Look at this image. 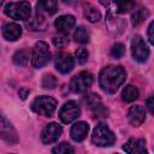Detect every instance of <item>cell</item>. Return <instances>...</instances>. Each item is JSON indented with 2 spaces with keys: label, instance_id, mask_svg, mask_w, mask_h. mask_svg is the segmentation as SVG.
<instances>
[{
  "label": "cell",
  "instance_id": "cell-1",
  "mask_svg": "<svg viewBox=\"0 0 154 154\" xmlns=\"http://www.w3.org/2000/svg\"><path fill=\"white\" fill-rule=\"evenodd\" d=\"M126 72L122 66L109 65L103 67L99 75V84L101 89L108 94H113L125 82Z\"/></svg>",
  "mask_w": 154,
  "mask_h": 154
},
{
  "label": "cell",
  "instance_id": "cell-2",
  "mask_svg": "<svg viewBox=\"0 0 154 154\" xmlns=\"http://www.w3.org/2000/svg\"><path fill=\"white\" fill-rule=\"evenodd\" d=\"M4 12L12 19L25 20L31 14V5L28 1L19 2H7L4 7Z\"/></svg>",
  "mask_w": 154,
  "mask_h": 154
},
{
  "label": "cell",
  "instance_id": "cell-3",
  "mask_svg": "<svg viewBox=\"0 0 154 154\" xmlns=\"http://www.w3.org/2000/svg\"><path fill=\"white\" fill-rule=\"evenodd\" d=\"M57 105H58V102L55 99H53L51 96L42 95V96L35 97L30 106L35 113L43 116V117H51L55 112Z\"/></svg>",
  "mask_w": 154,
  "mask_h": 154
},
{
  "label": "cell",
  "instance_id": "cell-4",
  "mask_svg": "<svg viewBox=\"0 0 154 154\" xmlns=\"http://www.w3.org/2000/svg\"><path fill=\"white\" fill-rule=\"evenodd\" d=\"M91 142L99 147H109L116 142V135L106 124H99L93 131Z\"/></svg>",
  "mask_w": 154,
  "mask_h": 154
},
{
  "label": "cell",
  "instance_id": "cell-5",
  "mask_svg": "<svg viewBox=\"0 0 154 154\" xmlns=\"http://www.w3.org/2000/svg\"><path fill=\"white\" fill-rule=\"evenodd\" d=\"M51 60V52L48 48V45L43 41L36 42L32 49V55H31V64L36 69H41L46 66Z\"/></svg>",
  "mask_w": 154,
  "mask_h": 154
},
{
  "label": "cell",
  "instance_id": "cell-6",
  "mask_svg": "<svg viewBox=\"0 0 154 154\" xmlns=\"http://www.w3.org/2000/svg\"><path fill=\"white\" fill-rule=\"evenodd\" d=\"M131 54L132 58L138 63L147 61L149 57V48L140 35H135L131 40Z\"/></svg>",
  "mask_w": 154,
  "mask_h": 154
},
{
  "label": "cell",
  "instance_id": "cell-7",
  "mask_svg": "<svg viewBox=\"0 0 154 154\" xmlns=\"http://www.w3.org/2000/svg\"><path fill=\"white\" fill-rule=\"evenodd\" d=\"M93 83V75L88 71H81L76 76H73L70 81V89L73 93H83Z\"/></svg>",
  "mask_w": 154,
  "mask_h": 154
},
{
  "label": "cell",
  "instance_id": "cell-8",
  "mask_svg": "<svg viewBox=\"0 0 154 154\" xmlns=\"http://www.w3.org/2000/svg\"><path fill=\"white\" fill-rule=\"evenodd\" d=\"M81 114V108L78 103L73 100H70L63 105L59 111V118L64 124H70L75 122Z\"/></svg>",
  "mask_w": 154,
  "mask_h": 154
},
{
  "label": "cell",
  "instance_id": "cell-9",
  "mask_svg": "<svg viewBox=\"0 0 154 154\" xmlns=\"http://www.w3.org/2000/svg\"><path fill=\"white\" fill-rule=\"evenodd\" d=\"M0 138L6 141L10 144H16L19 141V137L17 135V131L12 126V124L4 117L0 112Z\"/></svg>",
  "mask_w": 154,
  "mask_h": 154
},
{
  "label": "cell",
  "instance_id": "cell-10",
  "mask_svg": "<svg viewBox=\"0 0 154 154\" xmlns=\"http://www.w3.org/2000/svg\"><path fill=\"white\" fill-rule=\"evenodd\" d=\"M85 103L90 112L94 114V117H105L107 114V108L97 94H89L85 97Z\"/></svg>",
  "mask_w": 154,
  "mask_h": 154
},
{
  "label": "cell",
  "instance_id": "cell-11",
  "mask_svg": "<svg viewBox=\"0 0 154 154\" xmlns=\"http://www.w3.org/2000/svg\"><path fill=\"white\" fill-rule=\"evenodd\" d=\"M63 132V128L58 123H49L46 125V128L42 130L41 134V141L45 144H52L58 141Z\"/></svg>",
  "mask_w": 154,
  "mask_h": 154
},
{
  "label": "cell",
  "instance_id": "cell-12",
  "mask_svg": "<svg viewBox=\"0 0 154 154\" xmlns=\"http://www.w3.org/2000/svg\"><path fill=\"white\" fill-rule=\"evenodd\" d=\"M75 66L73 58L67 53H59L55 58V67L60 73H69Z\"/></svg>",
  "mask_w": 154,
  "mask_h": 154
},
{
  "label": "cell",
  "instance_id": "cell-13",
  "mask_svg": "<svg viewBox=\"0 0 154 154\" xmlns=\"http://www.w3.org/2000/svg\"><path fill=\"white\" fill-rule=\"evenodd\" d=\"M123 149L128 154H148L146 141L143 138H130L123 146Z\"/></svg>",
  "mask_w": 154,
  "mask_h": 154
},
{
  "label": "cell",
  "instance_id": "cell-14",
  "mask_svg": "<svg viewBox=\"0 0 154 154\" xmlns=\"http://www.w3.org/2000/svg\"><path fill=\"white\" fill-rule=\"evenodd\" d=\"M76 24V19L71 14H63V16H59L55 22H54V25L55 28L58 29V31H60L61 34H69L73 26Z\"/></svg>",
  "mask_w": 154,
  "mask_h": 154
},
{
  "label": "cell",
  "instance_id": "cell-15",
  "mask_svg": "<svg viewBox=\"0 0 154 154\" xmlns=\"http://www.w3.org/2000/svg\"><path fill=\"white\" fill-rule=\"evenodd\" d=\"M128 118H129V122L132 125L140 126L146 120V111L141 105L131 106L129 112H128Z\"/></svg>",
  "mask_w": 154,
  "mask_h": 154
},
{
  "label": "cell",
  "instance_id": "cell-16",
  "mask_svg": "<svg viewBox=\"0 0 154 154\" xmlns=\"http://www.w3.org/2000/svg\"><path fill=\"white\" fill-rule=\"evenodd\" d=\"M89 131V125L85 122H77L72 125L70 130V136L75 142H81L83 141Z\"/></svg>",
  "mask_w": 154,
  "mask_h": 154
},
{
  "label": "cell",
  "instance_id": "cell-17",
  "mask_svg": "<svg viewBox=\"0 0 154 154\" xmlns=\"http://www.w3.org/2000/svg\"><path fill=\"white\" fill-rule=\"evenodd\" d=\"M22 35V26L17 23H7L2 26V36L7 41H16Z\"/></svg>",
  "mask_w": 154,
  "mask_h": 154
},
{
  "label": "cell",
  "instance_id": "cell-18",
  "mask_svg": "<svg viewBox=\"0 0 154 154\" xmlns=\"http://www.w3.org/2000/svg\"><path fill=\"white\" fill-rule=\"evenodd\" d=\"M138 95H140L138 89H137L135 85H131V84L126 85V87L123 89V91H122V99H123L124 101H126V102H132V101H135V100L138 97Z\"/></svg>",
  "mask_w": 154,
  "mask_h": 154
},
{
  "label": "cell",
  "instance_id": "cell-19",
  "mask_svg": "<svg viewBox=\"0 0 154 154\" xmlns=\"http://www.w3.org/2000/svg\"><path fill=\"white\" fill-rule=\"evenodd\" d=\"M149 12L146 7H138L134 11V13L131 14V22H132V25L134 26H137L140 25L143 20H146V18L148 17Z\"/></svg>",
  "mask_w": 154,
  "mask_h": 154
},
{
  "label": "cell",
  "instance_id": "cell-20",
  "mask_svg": "<svg viewBox=\"0 0 154 154\" xmlns=\"http://www.w3.org/2000/svg\"><path fill=\"white\" fill-rule=\"evenodd\" d=\"M73 38H75L76 42L84 45V43L89 42L90 35H89V31H88L83 25H81V26H77V28H76V30H75V32H73Z\"/></svg>",
  "mask_w": 154,
  "mask_h": 154
},
{
  "label": "cell",
  "instance_id": "cell-21",
  "mask_svg": "<svg viewBox=\"0 0 154 154\" xmlns=\"http://www.w3.org/2000/svg\"><path fill=\"white\" fill-rule=\"evenodd\" d=\"M84 16H85V18H87L89 22H91V23H96V22H99L100 18H101L100 12H99L93 5H90V4H87V5L84 6Z\"/></svg>",
  "mask_w": 154,
  "mask_h": 154
},
{
  "label": "cell",
  "instance_id": "cell-22",
  "mask_svg": "<svg viewBox=\"0 0 154 154\" xmlns=\"http://www.w3.org/2000/svg\"><path fill=\"white\" fill-rule=\"evenodd\" d=\"M29 58H30V54H29V51L28 49H20V51H17L13 55V63L16 65H19V66H25L29 61Z\"/></svg>",
  "mask_w": 154,
  "mask_h": 154
},
{
  "label": "cell",
  "instance_id": "cell-23",
  "mask_svg": "<svg viewBox=\"0 0 154 154\" xmlns=\"http://www.w3.org/2000/svg\"><path fill=\"white\" fill-rule=\"evenodd\" d=\"M38 10H43L46 11L48 14H53L57 12L58 10V2L53 1V0H45V1H40L37 2V11Z\"/></svg>",
  "mask_w": 154,
  "mask_h": 154
},
{
  "label": "cell",
  "instance_id": "cell-24",
  "mask_svg": "<svg viewBox=\"0 0 154 154\" xmlns=\"http://www.w3.org/2000/svg\"><path fill=\"white\" fill-rule=\"evenodd\" d=\"M73 153H75V148L67 142L59 143L52 150V154H73Z\"/></svg>",
  "mask_w": 154,
  "mask_h": 154
},
{
  "label": "cell",
  "instance_id": "cell-25",
  "mask_svg": "<svg viewBox=\"0 0 154 154\" xmlns=\"http://www.w3.org/2000/svg\"><path fill=\"white\" fill-rule=\"evenodd\" d=\"M114 6L117 7L116 11H117L118 13H125V12L132 10V8L136 6V4H135L134 1H126V2L123 1V2H116Z\"/></svg>",
  "mask_w": 154,
  "mask_h": 154
},
{
  "label": "cell",
  "instance_id": "cell-26",
  "mask_svg": "<svg viewBox=\"0 0 154 154\" xmlns=\"http://www.w3.org/2000/svg\"><path fill=\"white\" fill-rule=\"evenodd\" d=\"M124 54H125V46H124L123 43L118 42V43L113 45L112 51H111V55H112L113 58L119 59V58H122Z\"/></svg>",
  "mask_w": 154,
  "mask_h": 154
},
{
  "label": "cell",
  "instance_id": "cell-27",
  "mask_svg": "<svg viewBox=\"0 0 154 154\" xmlns=\"http://www.w3.org/2000/svg\"><path fill=\"white\" fill-rule=\"evenodd\" d=\"M57 85V78L53 75H45L42 78V87L46 89H53Z\"/></svg>",
  "mask_w": 154,
  "mask_h": 154
},
{
  "label": "cell",
  "instance_id": "cell-28",
  "mask_svg": "<svg viewBox=\"0 0 154 154\" xmlns=\"http://www.w3.org/2000/svg\"><path fill=\"white\" fill-rule=\"evenodd\" d=\"M76 58H77V61L79 64H84L88 59V51L84 49V48H79L76 51Z\"/></svg>",
  "mask_w": 154,
  "mask_h": 154
},
{
  "label": "cell",
  "instance_id": "cell-29",
  "mask_svg": "<svg viewBox=\"0 0 154 154\" xmlns=\"http://www.w3.org/2000/svg\"><path fill=\"white\" fill-rule=\"evenodd\" d=\"M53 43H54L55 47L61 48V47L67 45V40L65 37H53Z\"/></svg>",
  "mask_w": 154,
  "mask_h": 154
},
{
  "label": "cell",
  "instance_id": "cell-30",
  "mask_svg": "<svg viewBox=\"0 0 154 154\" xmlns=\"http://www.w3.org/2000/svg\"><path fill=\"white\" fill-rule=\"evenodd\" d=\"M153 26H154V22H150V24H149V26H148V40H149V42L153 45L154 43V37H153Z\"/></svg>",
  "mask_w": 154,
  "mask_h": 154
},
{
  "label": "cell",
  "instance_id": "cell-31",
  "mask_svg": "<svg viewBox=\"0 0 154 154\" xmlns=\"http://www.w3.org/2000/svg\"><path fill=\"white\" fill-rule=\"evenodd\" d=\"M147 108H148V111H149V113L150 114H153V95H150L148 99H147Z\"/></svg>",
  "mask_w": 154,
  "mask_h": 154
},
{
  "label": "cell",
  "instance_id": "cell-32",
  "mask_svg": "<svg viewBox=\"0 0 154 154\" xmlns=\"http://www.w3.org/2000/svg\"><path fill=\"white\" fill-rule=\"evenodd\" d=\"M28 95H29V89H26V88H22V89L19 90V96H20L23 100H25Z\"/></svg>",
  "mask_w": 154,
  "mask_h": 154
},
{
  "label": "cell",
  "instance_id": "cell-33",
  "mask_svg": "<svg viewBox=\"0 0 154 154\" xmlns=\"http://www.w3.org/2000/svg\"><path fill=\"white\" fill-rule=\"evenodd\" d=\"M0 6H1V1H0Z\"/></svg>",
  "mask_w": 154,
  "mask_h": 154
}]
</instances>
